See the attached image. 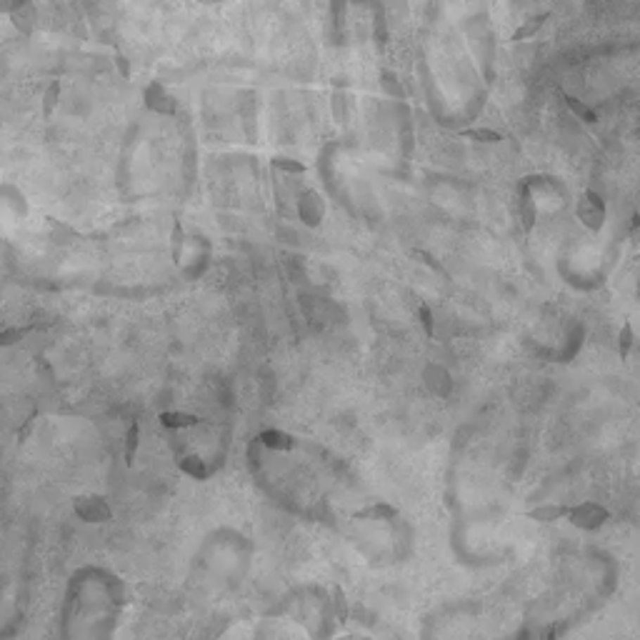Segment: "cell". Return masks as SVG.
<instances>
[{"mask_svg": "<svg viewBox=\"0 0 640 640\" xmlns=\"http://www.w3.org/2000/svg\"><path fill=\"white\" fill-rule=\"evenodd\" d=\"M163 423L170 428H188V425H196L198 418L196 416H188V413H165Z\"/></svg>", "mask_w": 640, "mask_h": 640, "instance_id": "6da1fadb", "label": "cell"}, {"mask_svg": "<svg viewBox=\"0 0 640 640\" xmlns=\"http://www.w3.org/2000/svg\"><path fill=\"white\" fill-rule=\"evenodd\" d=\"M343 640H371V638H358V635H350V638H343Z\"/></svg>", "mask_w": 640, "mask_h": 640, "instance_id": "ba28073f", "label": "cell"}, {"mask_svg": "<svg viewBox=\"0 0 640 640\" xmlns=\"http://www.w3.org/2000/svg\"><path fill=\"white\" fill-rule=\"evenodd\" d=\"M135 435H138V428H130V443H128V458H133V450H135Z\"/></svg>", "mask_w": 640, "mask_h": 640, "instance_id": "8992f818", "label": "cell"}, {"mask_svg": "<svg viewBox=\"0 0 640 640\" xmlns=\"http://www.w3.org/2000/svg\"><path fill=\"white\" fill-rule=\"evenodd\" d=\"M276 165H278V168H283V170H290V173H303V170H305L300 163H293L290 158H278Z\"/></svg>", "mask_w": 640, "mask_h": 640, "instance_id": "277c9868", "label": "cell"}, {"mask_svg": "<svg viewBox=\"0 0 640 640\" xmlns=\"http://www.w3.org/2000/svg\"><path fill=\"white\" fill-rule=\"evenodd\" d=\"M360 516H363V518H368V516H395V511H393V508H388V506H376V508H368V511H363Z\"/></svg>", "mask_w": 640, "mask_h": 640, "instance_id": "5b68a950", "label": "cell"}, {"mask_svg": "<svg viewBox=\"0 0 640 640\" xmlns=\"http://www.w3.org/2000/svg\"><path fill=\"white\" fill-rule=\"evenodd\" d=\"M561 516H565V508H540V511L530 513V518H538V520H553Z\"/></svg>", "mask_w": 640, "mask_h": 640, "instance_id": "3957f363", "label": "cell"}, {"mask_svg": "<svg viewBox=\"0 0 640 640\" xmlns=\"http://www.w3.org/2000/svg\"><path fill=\"white\" fill-rule=\"evenodd\" d=\"M423 323H425V328H428V333L433 331V326H430V315H428V310L423 308Z\"/></svg>", "mask_w": 640, "mask_h": 640, "instance_id": "52a82bcc", "label": "cell"}, {"mask_svg": "<svg viewBox=\"0 0 640 640\" xmlns=\"http://www.w3.org/2000/svg\"><path fill=\"white\" fill-rule=\"evenodd\" d=\"M466 138H475V141H483V143H498L500 135L495 130H466Z\"/></svg>", "mask_w": 640, "mask_h": 640, "instance_id": "7a4b0ae2", "label": "cell"}]
</instances>
